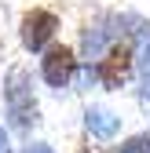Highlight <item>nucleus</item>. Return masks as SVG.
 <instances>
[{
    "instance_id": "obj_3",
    "label": "nucleus",
    "mask_w": 150,
    "mask_h": 153,
    "mask_svg": "<svg viewBox=\"0 0 150 153\" xmlns=\"http://www.w3.org/2000/svg\"><path fill=\"white\" fill-rule=\"evenodd\" d=\"M77 73V51L70 44H48L40 59V76L48 88H66Z\"/></svg>"
},
{
    "instance_id": "obj_5",
    "label": "nucleus",
    "mask_w": 150,
    "mask_h": 153,
    "mask_svg": "<svg viewBox=\"0 0 150 153\" xmlns=\"http://www.w3.org/2000/svg\"><path fill=\"white\" fill-rule=\"evenodd\" d=\"M84 128L92 131V139H114L117 131H121V117L114 109H103V106H92V109H84Z\"/></svg>"
},
{
    "instance_id": "obj_6",
    "label": "nucleus",
    "mask_w": 150,
    "mask_h": 153,
    "mask_svg": "<svg viewBox=\"0 0 150 153\" xmlns=\"http://www.w3.org/2000/svg\"><path fill=\"white\" fill-rule=\"evenodd\" d=\"M117 153H150V135H132L128 142L117 146Z\"/></svg>"
},
{
    "instance_id": "obj_9",
    "label": "nucleus",
    "mask_w": 150,
    "mask_h": 153,
    "mask_svg": "<svg viewBox=\"0 0 150 153\" xmlns=\"http://www.w3.org/2000/svg\"><path fill=\"white\" fill-rule=\"evenodd\" d=\"M0 153H8V131L0 128Z\"/></svg>"
},
{
    "instance_id": "obj_7",
    "label": "nucleus",
    "mask_w": 150,
    "mask_h": 153,
    "mask_svg": "<svg viewBox=\"0 0 150 153\" xmlns=\"http://www.w3.org/2000/svg\"><path fill=\"white\" fill-rule=\"evenodd\" d=\"M22 153H55V149H51L48 142H33V146H26Z\"/></svg>"
},
{
    "instance_id": "obj_2",
    "label": "nucleus",
    "mask_w": 150,
    "mask_h": 153,
    "mask_svg": "<svg viewBox=\"0 0 150 153\" xmlns=\"http://www.w3.org/2000/svg\"><path fill=\"white\" fill-rule=\"evenodd\" d=\"M55 33H59V15L48 7H29L18 22V40L26 51H44L55 40Z\"/></svg>"
},
{
    "instance_id": "obj_10",
    "label": "nucleus",
    "mask_w": 150,
    "mask_h": 153,
    "mask_svg": "<svg viewBox=\"0 0 150 153\" xmlns=\"http://www.w3.org/2000/svg\"><path fill=\"white\" fill-rule=\"evenodd\" d=\"M143 69H150V44L143 48Z\"/></svg>"
},
{
    "instance_id": "obj_1",
    "label": "nucleus",
    "mask_w": 150,
    "mask_h": 153,
    "mask_svg": "<svg viewBox=\"0 0 150 153\" xmlns=\"http://www.w3.org/2000/svg\"><path fill=\"white\" fill-rule=\"evenodd\" d=\"M4 109L15 131H29L37 124V99H33V76L29 69L15 66L4 76Z\"/></svg>"
},
{
    "instance_id": "obj_4",
    "label": "nucleus",
    "mask_w": 150,
    "mask_h": 153,
    "mask_svg": "<svg viewBox=\"0 0 150 153\" xmlns=\"http://www.w3.org/2000/svg\"><path fill=\"white\" fill-rule=\"evenodd\" d=\"M128 73H132V51H128V44H110L106 51V59H99V84L106 91H117L124 80H128Z\"/></svg>"
},
{
    "instance_id": "obj_8",
    "label": "nucleus",
    "mask_w": 150,
    "mask_h": 153,
    "mask_svg": "<svg viewBox=\"0 0 150 153\" xmlns=\"http://www.w3.org/2000/svg\"><path fill=\"white\" fill-rule=\"evenodd\" d=\"M143 95H146V102H150V69H146V76H143Z\"/></svg>"
}]
</instances>
